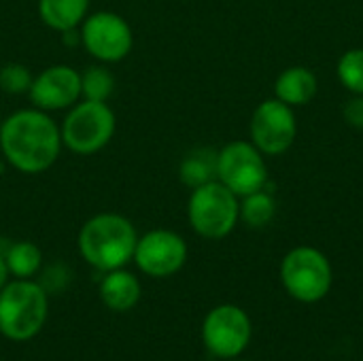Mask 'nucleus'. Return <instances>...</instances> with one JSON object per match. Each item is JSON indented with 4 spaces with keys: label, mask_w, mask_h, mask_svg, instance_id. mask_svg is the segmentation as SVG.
<instances>
[{
    "label": "nucleus",
    "mask_w": 363,
    "mask_h": 361,
    "mask_svg": "<svg viewBox=\"0 0 363 361\" xmlns=\"http://www.w3.org/2000/svg\"><path fill=\"white\" fill-rule=\"evenodd\" d=\"M60 126L40 109H21L0 123V151L4 160L23 174L49 170L62 151Z\"/></svg>",
    "instance_id": "f257e3e1"
},
{
    "label": "nucleus",
    "mask_w": 363,
    "mask_h": 361,
    "mask_svg": "<svg viewBox=\"0 0 363 361\" xmlns=\"http://www.w3.org/2000/svg\"><path fill=\"white\" fill-rule=\"evenodd\" d=\"M138 232L119 213H98L83 223L77 236L81 257L96 270L111 272L134 260Z\"/></svg>",
    "instance_id": "f03ea898"
},
{
    "label": "nucleus",
    "mask_w": 363,
    "mask_h": 361,
    "mask_svg": "<svg viewBox=\"0 0 363 361\" xmlns=\"http://www.w3.org/2000/svg\"><path fill=\"white\" fill-rule=\"evenodd\" d=\"M49 298L43 285L15 279L0 289V334L13 343L32 340L45 326Z\"/></svg>",
    "instance_id": "7ed1b4c3"
},
{
    "label": "nucleus",
    "mask_w": 363,
    "mask_h": 361,
    "mask_svg": "<svg viewBox=\"0 0 363 361\" xmlns=\"http://www.w3.org/2000/svg\"><path fill=\"white\" fill-rule=\"evenodd\" d=\"M117 117L106 102L79 100L72 104L60 126L62 145L77 155L102 151L115 136Z\"/></svg>",
    "instance_id": "20e7f679"
},
{
    "label": "nucleus",
    "mask_w": 363,
    "mask_h": 361,
    "mask_svg": "<svg viewBox=\"0 0 363 361\" xmlns=\"http://www.w3.org/2000/svg\"><path fill=\"white\" fill-rule=\"evenodd\" d=\"M187 217L200 236L219 240L234 230L240 217V204L236 194L230 191L221 181H211L191 191Z\"/></svg>",
    "instance_id": "39448f33"
},
{
    "label": "nucleus",
    "mask_w": 363,
    "mask_h": 361,
    "mask_svg": "<svg viewBox=\"0 0 363 361\" xmlns=\"http://www.w3.org/2000/svg\"><path fill=\"white\" fill-rule=\"evenodd\" d=\"M285 289L300 302H319L332 287V266L313 247H298L287 253L281 266Z\"/></svg>",
    "instance_id": "423d86ee"
},
{
    "label": "nucleus",
    "mask_w": 363,
    "mask_h": 361,
    "mask_svg": "<svg viewBox=\"0 0 363 361\" xmlns=\"http://www.w3.org/2000/svg\"><path fill=\"white\" fill-rule=\"evenodd\" d=\"M79 38L87 53L102 64L125 60L134 47L130 23L113 11H98L94 15H87L81 23Z\"/></svg>",
    "instance_id": "0eeeda50"
},
{
    "label": "nucleus",
    "mask_w": 363,
    "mask_h": 361,
    "mask_svg": "<svg viewBox=\"0 0 363 361\" xmlns=\"http://www.w3.org/2000/svg\"><path fill=\"white\" fill-rule=\"evenodd\" d=\"M217 177L236 196L259 191L268 179L259 149L245 140L230 143L217 153Z\"/></svg>",
    "instance_id": "6e6552de"
},
{
    "label": "nucleus",
    "mask_w": 363,
    "mask_h": 361,
    "mask_svg": "<svg viewBox=\"0 0 363 361\" xmlns=\"http://www.w3.org/2000/svg\"><path fill=\"white\" fill-rule=\"evenodd\" d=\"M202 340L215 357H238L251 340V321L238 306H217L202 323Z\"/></svg>",
    "instance_id": "1a4fd4ad"
},
{
    "label": "nucleus",
    "mask_w": 363,
    "mask_h": 361,
    "mask_svg": "<svg viewBox=\"0 0 363 361\" xmlns=\"http://www.w3.org/2000/svg\"><path fill=\"white\" fill-rule=\"evenodd\" d=\"M134 262L140 272L153 279L177 274L187 262V245L172 230H151L138 236Z\"/></svg>",
    "instance_id": "9d476101"
},
{
    "label": "nucleus",
    "mask_w": 363,
    "mask_h": 361,
    "mask_svg": "<svg viewBox=\"0 0 363 361\" xmlns=\"http://www.w3.org/2000/svg\"><path fill=\"white\" fill-rule=\"evenodd\" d=\"M251 138L255 147L268 155H279L294 145L296 117L281 100H266L251 119Z\"/></svg>",
    "instance_id": "9b49d317"
},
{
    "label": "nucleus",
    "mask_w": 363,
    "mask_h": 361,
    "mask_svg": "<svg viewBox=\"0 0 363 361\" xmlns=\"http://www.w3.org/2000/svg\"><path fill=\"white\" fill-rule=\"evenodd\" d=\"M32 104L40 111L70 109L81 100V72L66 64H55L40 70L28 91Z\"/></svg>",
    "instance_id": "f8f14e48"
},
{
    "label": "nucleus",
    "mask_w": 363,
    "mask_h": 361,
    "mask_svg": "<svg viewBox=\"0 0 363 361\" xmlns=\"http://www.w3.org/2000/svg\"><path fill=\"white\" fill-rule=\"evenodd\" d=\"M100 298L104 306H108L115 313H125L134 309L140 300V283L136 274L117 268L106 272V277L100 283Z\"/></svg>",
    "instance_id": "ddd939ff"
},
{
    "label": "nucleus",
    "mask_w": 363,
    "mask_h": 361,
    "mask_svg": "<svg viewBox=\"0 0 363 361\" xmlns=\"http://www.w3.org/2000/svg\"><path fill=\"white\" fill-rule=\"evenodd\" d=\"M89 11V0H38L43 23L55 32H72L83 23Z\"/></svg>",
    "instance_id": "4468645a"
},
{
    "label": "nucleus",
    "mask_w": 363,
    "mask_h": 361,
    "mask_svg": "<svg viewBox=\"0 0 363 361\" xmlns=\"http://www.w3.org/2000/svg\"><path fill=\"white\" fill-rule=\"evenodd\" d=\"M274 89L285 104H306L317 94V79L308 68H289L277 79Z\"/></svg>",
    "instance_id": "2eb2a0df"
},
{
    "label": "nucleus",
    "mask_w": 363,
    "mask_h": 361,
    "mask_svg": "<svg viewBox=\"0 0 363 361\" xmlns=\"http://www.w3.org/2000/svg\"><path fill=\"white\" fill-rule=\"evenodd\" d=\"M179 177L191 189H196V187H200L204 183L215 181V177H217V153L211 151V149L191 151L181 162Z\"/></svg>",
    "instance_id": "dca6fc26"
},
{
    "label": "nucleus",
    "mask_w": 363,
    "mask_h": 361,
    "mask_svg": "<svg viewBox=\"0 0 363 361\" xmlns=\"http://www.w3.org/2000/svg\"><path fill=\"white\" fill-rule=\"evenodd\" d=\"M4 264L9 268V274H13L15 279H30L38 272L40 264H43V253L40 249L30 243V240H17L11 243L9 249L2 253Z\"/></svg>",
    "instance_id": "f3484780"
},
{
    "label": "nucleus",
    "mask_w": 363,
    "mask_h": 361,
    "mask_svg": "<svg viewBox=\"0 0 363 361\" xmlns=\"http://www.w3.org/2000/svg\"><path fill=\"white\" fill-rule=\"evenodd\" d=\"M115 91V77L104 66H89L81 72V100L106 102Z\"/></svg>",
    "instance_id": "a211bd4d"
},
{
    "label": "nucleus",
    "mask_w": 363,
    "mask_h": 361,
    "mask_svg": "<svg viewBox=\"0 0 363 361\" xmlns=\"http://www.w3.org/2000/svg\"><path fill=\"white\" fill-rule=\"evenodd\" d=\"M240 217L251 228L268 226L272 221V217H274V200H272V196L262 191V189L245 196V202L240 204Z\"/></svg>",
    "instance_id": "6ab92c4d"
},
{
    "label": "nucleus",
    "mask_w": 363,
    "mask_h": 361,
    "mask_svg": "<svg viewBox=\"0 0 363 361\" xmlns=\"http://www.w3.org/2000/svg\"><path fill=\"white\" fill-rule=\"evenodd\" d=\"M338 77L342 85L355 94H363V49L347 51L338 62Z\"/></svg>",
    "instance_id": "aec40b11"
},
{
    "label": "nucleus",
    "mask_w": 363,
    "mask_h": 361,
    "mask_svg": "<svg viewBox=\"0 0 363 361\" xmlns=\"http://www.w3.org/2000/svg\"><path fill=\"white\" fill-rule=\"evenodd\" d=\"M32 81H34V77H32L30 68L23 64L11 62V64H4L0 68V89L6 94H13V96L28 94Z\"/></svg>",
    "instance_id": "412c9836"
},
{
    "label": "nucleus",
    "mask_w": 363,
    "mask_h": 361,
    "mask_svg": "<svg viewBox=\"0 0 363 361\" xmlns=\"http://www.w3.org/2000/svg\"><path fill=\"white\" fill-rule=\"evenodd\" d=\"M345 117L351 126L363 128V98H355L347 104L345 109Z\"/></svg>",
    "instance_id": "4be33fe9"
},
{
    "label": "nucleus",
    "mask_w": 363,
    "mask_h": 361,
    "mask_svg": "<svg viewBox=\"0 0 363 361\" xmlns=\"http://www.w3.org/2000/svg\"><path fill=\"white\" fill-rule=\"evenodd\" d=\"M6 283H9V268H6L4 257H2V253H0V289H2Z\"/></svg>",
    "instance_id": "5701e85b"
},
{
    "label": "nucleus",
    "mask_w": 363,
    "mask_h": 361,
    "mask_svg": "<svg viewBox=\"0 0 363 361\" xmlns=\"http://www.w3.org/2000/svg\"><path fill=\"white\" fill-rule=\"evenodd\" d=\"M0 174H2V162H0Z\"/></svg>",
    "instance_id": "b1692460"
}]
</instances>
